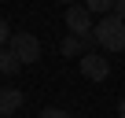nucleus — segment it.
Wrapping results in <instances>:
<instances>
[{
    "label": "nucleus",
    "mask_w": 125,
    "mask_h": 118,
    "mask_svg": "<svg viewBox=\"0 0 125 118\" xmlns=\"http://www.w3.org/2000/svg\"><path fill=\"white\" fill-rule=\"evenodd\" d=\"M92 37H96V44H99L103 52H121V48H125V22H121L118 15H107V19L96 22Z\"/></svg>",
    "instance_id": "f257e3e1"
},
{
    "label": "nucleus",
    "mask_w": 125,
    "mask_h": 118,
    "mask_svg": "<svg viewBox=\"0 0 125 118\" xmlns=\"http://www.w3.org/2000/svg\"><path fill=\"white\" fill-rule=\"evenodd\" d=\"M37 118H74V114H70V111H62V107H44Z\"/></svg>",
    "instance_id": "6e6552de"
},
{
    "label": "nucleus",
    "mask_w": 125,
    "mask_h": 118,
    "mask_svg": "<svg viewBox=\"0 0 125 118\" xmlns=\"http://www.w3.org/2000/svg\"><path fill=\"white\" fill-rule=\"evenodd\" d=\"M114 15H118V19L125 22V0H114Z\"/></svg>",
    "instance_id": "9d476101"
},
{
    "label": "nucleus",
    "mask_w": 125,
    "mask_h": 118,
    "mask_svg": "<svg viewBox=\"0 0 125 118\" xmlns=\"http://www.w3.org/2000/svg\"><path fill=\"white\" fill-rule=\"evenodd\" d=\"M11 37H15V33H11L8 19H0V48H8V44H11Z\"/></svg>",
    "instance_id": "1a4fd4ad"
},
{
    "label": "nucleus",
    "mask_w": 125,
    "mask_h": 118,
    "mask_svg": "<svg viewBox=\"0 0 125 118\" xmlns=\"http://www.w3.org/2000/svg\"><path fill=\"white\" fill-rule=\"evenodd\" d=\"M22 107V92L19 89H0V118H11Z\"/></svg>",
    "instance_id": "39448f33"
},
{
    "label": "nucleus",
    "mask_w": 125,
    "mask_h": 118,
    "mask_svg": "<svg viewBox=\"0 0 125 118\" xmlns=\"http://www.w3.org/2000/svg\"><path fill=\"white\" fill-rule=\"evenodd\" d=\"M85 8H88V15H103L107 19V15H114V0H88Z\"/></svg>",
    "instance_id": "0eeeda50"
},
{
    "label": "nucleus",
    "mask_w": 125,
    "mask_h": 118,
    "mask_svg": "<svg viewBox=\"0 0 125 118\" xmlns=\"http://www.w3.org/2000/svg\"><path fill=\"white\" fill-rule=\"evenodd\" d=\"M8 48L15 52L19 63H37V59H41V41H37L33 33H15Z\"/></svg>",
    "instance_id": "7ed1b4c3"
},
{
    "label": "nucleus",
    "mask_w": 125,
    "mask_h": 118,
    "mask_svg": "<svg viewBox=\"0 0 125 118\" xmlns=\"http://www.w3.org/2000/svg\"><path fill=\"white\" fill-rule=\"evenodd\" d=\"M77 67H81V74H85L88 81H107V78H110V59L99 55V52H85V55L77 59Z\"/></svg>",
    "instance_id": "f03ea898"
},
{
    "label": "nucleus",
    "mask_w": 125,
    "mask_h": 118,
    "mask_svg": "<svg viewBox=\"0 0 125 118\" xmlns=\"http://www.w3.org/2000/svg\"><path fill=\"white\" fill-rule=\"evenodd\" d=\"M66 30H70V37H92V15H88V8H66Z\"/></svg>",
    "instance_id": "20e7f679"
},
{
    "label": "nucleus",
    "mask_w": 125,
    "mask_h": 118,
    "mask_svg": "<svg viewBox=\"0 0 125 118\" xmlns=\"http://www.w3.org/2000/svg\"><path fill=\"white\" fill-rule=\"evenodd\" d=\"M19 67H22V63L15 59V52H11V48H0V74L8 78V74H15Z\"/></svg>",
    "instance_id": "423d86ee"
},
{
    "label": "nucleus",
    "mask_w": 125,
    "mask_h": 118,
    "mask_svg": "<svg viewBox=\"0 0 125 118\" xmlns=\"http://www.w3.org/2000/svg\"><path fill=\"white\" fill-rule=\"evenodd\" d=\"M118 118H125V96L118 100Z\"/></svg>",
    "instance_id": "9b49d317"
}]
</instances>
